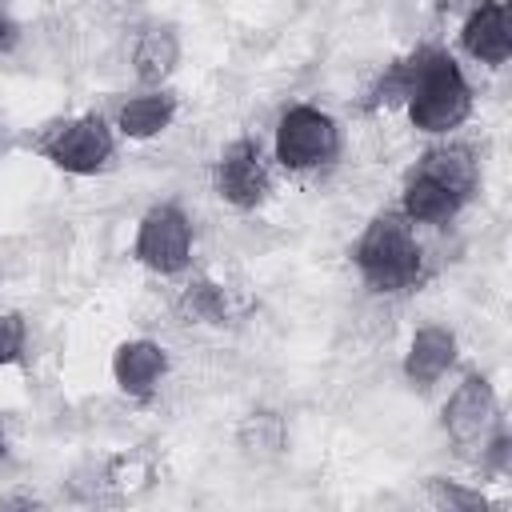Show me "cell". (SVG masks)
Instances as JSON below:
<instances>
[{
  "mask_svg": "<svg viewBox=\"0 0 512 512\" xmlns=\"http://www.w3.org/2000/svg\"><path fill=\"white\" fill-rule=\"evenodd\" d=\"M184 312L204 320V324H220L224 320V292L216 284H208V280H196L184 292Z\"/></svg>",
  "mask_w": 512,
  "mask_h": 512,
  "instance_id": "9a60e30c",
  "label": "cell"
},
{
  "mask_svg": "<svg viewBox=\"0 0 512 512\" xmlns=\"http://www.w3.org/2000/svg\"><path fill=\"white\" fill-rule=\"evenodd\" d=\"M416 172H424V176H432V180H440V184H448L456 196H472V188H476V160H472V152L468 148H432V152H424L420 156V164H416Z\"/></svg>",
  "mask_w": 512,
  "mask_h": 512,
  "instance_id": "4fadbf2b",
  "label": "cell"
},
{
  "mask_svg": "<svg viewBox=\"0 0 512 512\" xmlns=\"http://www.w3.org/2000/svg\"><path fill=\"white\" fill-rule=\"evenodd\" d=\"M16 40H20V32H16L12 16H4V12H0V52H12V48H16Z\"/></svg>",
  "mask_w": 512,
  "mask_h": 512,
  "instance_id": "ac0fdd59",
  "label": "cell"
},
{
  "mask_svg": "<svg viewBox=\"0 0 512 512\" xmlns=\"http://www.w3.org/2000/svg\"><path fill=\"white\" fill-rule=\"evenodd\" d=\"M0 456H4V424H0Z\"/></svg>",
  "mask_w": 512,
  "mask_h": 512,
  "instance_id": "d6986e66",
  "label": "cell"
},
{
  "mask_svg": "<svg viewBox=\"0 0 512 512\" xmlns=\"http://www.w3.org/2000/svg\"><path fill=\"white\" fill-rule=\"evenodd\" d=\"M460 204H464V196H456L448 184H440V180H432V176H424L416 168L408 172V180H404V204H400V212H404L408 224H440V220L456 216Z\"/></svg>",
  "mask_w": 512,
  "mask_h": 512,
  "instance_id": "8fae6325",
  "label": "cell"
},
{
  "mask_svg": "<svg viewBox=\"0 0 512 512\" xmlns=\"http://www.w3.org/2000/svg\"><path fill=\"white\" fill-rule=\"evenodd\" d=\"M496 416V392L484 376H468L444 404V432L456 444H476Z\"/></svg>",
  "mask_w": 512,
  "mask_h": 512,
  "instance_id": "52a82bcc",
  "label": "cell"
},
{
  "mask_svg": "<svg viewBox=\"0 0 512 512\" xmlns=\"http://www.w3.org/2000/svg\"><path fill=\"white\" fill-rule=\"evenodd\" d=\"M192 256V224L176 204H156L136 232V260L152 272H180Z\"/></svg>",
  "mask_w": 512,
  "mask_h": 512,
  "instance_id": "277c9868",
  "label": "cell"
},
{
  "mask_svg": "<svg viewBox=\"0 0 512 512\" xmlns=\"http://www.w3.org/2000/svg\"><path fill=\"white\" fill-rule=\"evenodd\" d=\"M48 160L64 172H76V176H92L108 164L112 156V132L100 116H80L72 124H64L48 144H44Z\"/></svg>",
  "mask_w": 512,
  "mask_h": 512,
  "instance_id": "5b68a950",
  "label": "cell"
},
{
  "mask_svg": "<svg viewBox=\"0 0 512 512\" xmlns=\"http://www.w3.org/2000/svg\"><path fill=\"white\" fill-rule=\"evenodd\" d=\"M180 60V40L172 28H148L136 48H132V64H136V76L148 80V84H160Z\"/></svg>",
  "mask_w": 512,
  "mask_h": 512,
  "instance_id": "5bb4252c",
  "label": "cell"
},
{
  "mask_svg": "<svg viewBox=\"0 0 512 512\" xmlns=\"http://www.w3.org/2000/svg\"><path fill=\"white\" fill-rule=\"evenodd\" d=\"M340 152V132L336 120L312 104H296L280 116L276 124V160L292 172L320 168Z\"/></svg>",
  "mask_w": 512,
  "mask_h": 512,
  "instance_id": "3957f363",
  "label": "cell"
},
{
  "mask_svg": "<svg viewBox=\"0 0 512 512\" xmlns=\"http://www.w3.org/2000/svg\"><path fill=\"white\" fill-rule=\"evenodd\" d=\"M216 192L236 208H256L268 192V172L256 140H236L216 164Z\"/></svg>",
  "mask_w": 512,
  "mask_h": 512,
  "instance_id": "8992f818",
  "label": "cell"
},
{
  "mask_svg": "<svg viewBox=\"0 0 512 512\" xmlns=\"http://www.w3.org/2000/svg\"><path fill=\"white\" fill-rule=\"evenodd\" d=\"M468 56L484 60V64H504L512 56V28H508V12L500 0H484L468 20H464V32H460Z\"/></svg>",
  "mask_w": 512,
  "mask_h": 512,
  "instance_id": "ba28073f",
  "label": "cell"
},
{
  "mask_svg": "<svg viewBox=\"0 0 512 512\" xmlns=\"http://www.w3.org/2000/svg\"><path fill=\"white\" fill-rule=\"evenodd\" d=\"M164 372H168V352L156 340H128L112 356V376L128 396H148Z\"/></svg>",
  "mask_w": 512,
  "mask_h": 512,
  "instance_id": "9c48e42d",
  "label": "cell"
},
{
  "mask_svg": "<svg viewBox=\"0 0 512 512\" xmlns=\"http://www.w3.org/2000/svg\"><path fill=\"white\" fill-rule=\"evenodd\" d=\"M24 352V320L16 312H0V368L20 360Z\"/></svg>",
  "mask_w": 512,
  "mask_h": 512,
  "instance_id": "2e32d148",
  "label": "cell"
},
{
  "mask_svg": "<svg viewBox=\"0 0 512 512\" xmlns=\"http://www.w3.org/2000/svg\"><path fill=\"white\" fill-rule=\"evenodd\" d=\"M432 496H436V504H444V508H460V512L488 508V500H484L480 492H464V488L444 484V480H432Z\"/></svg>",
  "mask_w": 512,
  "mask_h": 512,
  "instance_id": "e0dca14e",
  "label": "cell"
},
{
  "mask_svg": "<svg viewBox=\"0 0 512 512\" xmlns=\"http://www.w3.org/2000/svg\"><path fill=\"white\" fill-rule=\"evenodd\" d=\"M176 116V96L168 92H148V96H136L120 108V132L132 136V140H148V136H160Z\"/></svg>",
  "mask_w": 512,
  "mask_h": 512,
  "instance_id": "7c38bea8",
  "label": "cell"
},
{
  "mask_svg": "<svg viewBox=\"0 0 512 512\" xmlns=\"http://www.w3.org/2000/svg\"><path fill=\"white\" fill-rule=\"evenodd\" d=\"M408 76V116L420 132H452L472 112V88L452 56L444 52H420L412 64H404Z\"/></svg>",
  "mask_w": 512,
  "mask_h": 512,
  "instance_id": "6da1fadb",
  "label": "cell"
},
{
  "mask_svg": "<svg viewBox=\"0 0 512 512\" xmlns=\"http://www.w3.org/2000/svg\"><path fill=\"white\" fill-rule=\"evenodd\" d=\"M352 260L372 292L408 288L420 276V248H416V236H412V224L404 220V212H380L356 240Z\"/></svg>",
  "mask_w": 512,
  "mask_h": 512,
  "instance_id": "7a4b0ae2",
  "label": "cell"
},
{
  "mask_svg": "<svg viewBox=\"0 0 512 512\" xmlns=\"http://www.w3.org/2000/svg\"><path fill=\"white\" fill-rule=\"evenodd\" d=\"M452 360H456V336H452L448 328L428 324V328H420V332L412 336V344H408L404 376L424 388V384H436V380L452 368Z\"/></svg>",
  "mask_w": 512,
  "mask_h": 512,
  "instance_id": "30bf717a",
  "label": "cell"
}]
</instances>
